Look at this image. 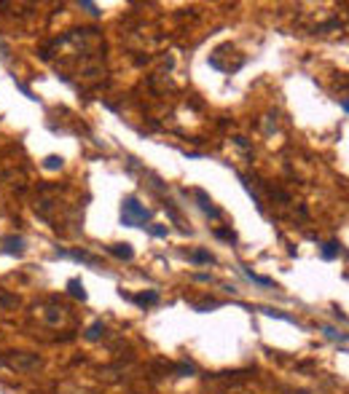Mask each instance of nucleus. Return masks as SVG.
<instances>
[{
    "instance_id": "7ed1b4c3",
    "label": "nucleus",
    "mask_w": 349,
    "mask_h": 394,
    "mask_svg": "<svg viewBox=\"0 0 349 394\" xmlns=\"http://www.w3.org/2000/svg\"><path fill=\"white\" fill-rule=\"evenodd\" d=\"M110 252H113V255H119V258H124V260H129L132 255H135L129 244H115V247H110Z\"/></svg>"
},
{
    "instance_id": "20e7f679",
    "label": "nucleus",
    "mask_w": 349,
    "mask_h": 394,
    "mask_svg": "<svg viewBox=\"0 0 349 394\" xmlns=\"http://www.w3.org/2000/svg\"><path fill=\"white\" fill-rule=\"evenodd\" d=\"M67 287H70V292H73V295H75V298H81V300H83V298H86V292H83V284H81L78 279H73V282H70V284H67Z\"/></svg>"
},
{
    "instance_id": "423d86ee",
    "label": "nucleus",
    "mask_w": 349,
    "mask_h": 394,
    "mask_svg": "<svg viewBox=\"0 0 349 394\" xmlns=\"http://www.w3.org/2000/svg\"><path fill=\"white\" fill-rule=\"evenodd\" d=\"M156 300H159L156 292H148V295H140V298H137V303H156Z\"/></svg>"
},
{
    "instance_id": "39448f33",
    "label": "nucleus",
    "mask_w": 349,
    "mask_h": 394,
    "mask_svg": "<svg viewBox=\"0 0 349 394\" xmlns=\"http://www.w3.org/2000/svg\"><path fill=\"white\" fill-rule=\"evenodd\" d=\"M193 260H196V263H212V255L204 252V250H199L196 255H193Z\"/></svg>"
},
{
    "instance_id": "f257e3e1",
    "label": "nucleus",
    "mask_w": 349,
    "mask_h": 394,
    "mask_svg": "<svg viewBox=\"0 0 349 394\" xmlns=\"http://www.w3.org/2000/svg\"><path fill=\"white\" fill-rule=\"evenodd\" d=\"M121 218H124V223H127V226H137V223H145V220H148L151 212L145 210V207H140L137 199H127V202H124V207H121Z\"/></svg>"
},
{
    "instance_id": "f03ea898",
    "label": "nucleus",
    "mask_w": 349,
    "mask_h": 394,
    "mask_svg": "<svg viewBox=\"0 0 349 394\" xmlns=\"http://www.w3.org/2000/svg\"><path fill=\"white\" fill-rule=\"evenodd\" d=\"M338 255H341V244L338 242H328L322 247V258L325 260H333V258H338Z\"/></svg>"
},
{
    "instance_id": "0eeeda50",
    "label": "nucleus",
    "mask_w": 349,
    "mask_h": 394,
    "mask_svg": "<svg viewBox=\"0 0 349 394\" xmlns=\"http://www.w3.org/2000/svg\"><path fill=\"white\" fill-rule=\"evenodd\" d=\"M46 166H49V169H57V166H62V158H49V161H46Z\"/></svg>"
}]
</instances>
